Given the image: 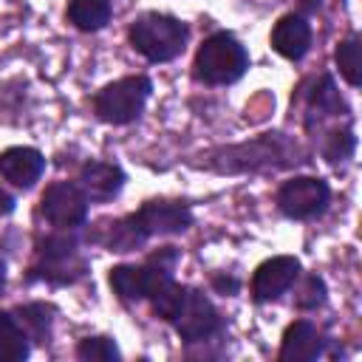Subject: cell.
<instances>
[{
    "label": "cell",
    "instance_id": "obj_2",
    "mask_svg": "<svg viewBox=\"0 0 362 362\" xmlns=\"http://www.w3.org/2000/svg\"><path fill=\"white\" fill-rule=\"evenodd\" d=\"M181 260V252L175 246H164L153 252L144 263H119L107 272L110 291L122 303H141L156 297L164 286L175 280V263Z\"/></svg>",
    "mask_w": 362,
    "mask_h": 362
},
{
    "label": "cell",
    "instance_id": "obj_1",
    "mask_svg": "<svg viewBox=\"0 0 362 362\" xmlns=\"http://www.w3.org/2000/svg\"><path fill=\"white\" fill-rule=\"evenodd\" d=\"M192 209L184 201H170V198H156L144 201L136 212H127L113 221H102L88 240L102 243L110 252H133L144 246L150 238L161 235H181L192 226Z\"/></svg>",
    "mask_w": 362,
    "mask_h": 362
},
{
    "label": "cell",
    "instance_id": "obj_3",
    "mask_svg": "<svg viewBox=\"0 0 362 362\" xmlns=\"http://www.w3.org/2000/svg\"><path fill=\"white\" fill-rule=\"evenodd\" d=\"M127 40L133 51L141 54L147 62H173L184 54L189 42V25L175 14L144 11L130 23Z\"/></svg>",
    "mask_w": 362,
    "mask_h": 362
},
{
    "label": "cell",
    "instance_id": "obj_4",
    "mask_svg": "<svg viewBox=\"0 0 362 362\" xmlns=\"http://www.w3.org/2000/svg\"><path fill=\"white\" fill-rule=\"evenodd\" d=\"M249 71V51L232 31L209 34L192 59V76L201 85H232Z\"/></svg>",
    "mask_w": 362,
    "mask_h": 362
},
{
    "label": "cell",
    "instance_id": "obj_19",
    "mask_svg": "<svg viewBox=\"0 0 362 362\" xmlns=\"http://www.w3.org/2000/svg\"><path fill=\"white\" fill-rule=\"evenodd\" d=\"M17 322L23 325V331L28 334L31 342L45 345L51 339V328H54V305L48 303H25L14 308Z\"/></svg>",
    "mask_w": 362,
    "mask_h": 362
},
{
    "label": "cell",
    "instance_id": "obj_24",
    "mask_svg": "<svg viewBox=\"0 0 362 362\" xmlns=\"http://www.w3.org/2000/svg\"><path fill=\"white\" fill-rule=\"evenodd\" d=\"M212 286L221 291V294H238V288H240V280L238 277H223V274H215L212 277Z\"/></svg>",
    "mask_w": 362,
    "mask_h": 362
},
{
    "label": "cell",
    "instance_id": "obj_22",
    "mask_svg": "<svg viewBox=\"0 0 362 362\" xmlns=\"http://www.w3.org/2000/svg\"><path fill=\"white\" fill-rule=\"evenodd\" d=\"M320 150H322V156H325L328 164H339V161L351 158L354 150H356V136H354L351 124H345V127H331V130L325 133V141H322Z\"/></svg>",
    "mask_w": 362,
    "mask_h": 362
},
{
    "label": "cell",
    "instance_id": "obj_11",
    "mask_svg": "<svg viewBox=\"0 0 362 362\" xmlns=\"http://www.w3.org/2000/svg\"><path fill=\"white\" fill-rule=\"evenodd\" d=\"M300 274H303V263L294 255H274L255 269L249 294L255 303H274L294 288Z\"/></svg>",
    "mask_w": 362,
    "mask_h": 362
},
{
    "label": "cell",
    "instance_id": "obj_8",
    "mask_svg": "<svg viewBox=\"0 0 362 362\" xmlns=\"http://www.w3.org/2000/svg\"><path fill=\"white\" fill-rule=\"evenodd\" d=\"M167 322L189 345L192 342H206V339H212L223 331V317L218 314L212 300L204 291L192 288V286L184 288V297H181V303L175 305V311Z\"/></svg>",
    "mask_w": 362,
    "mask_h": 362
},
{
    "label": "cell",
    "instance_id": "obj_6",
    "mask_svg": "<svg viewBox=\"0 0 362 362\" xmlns=\"http://www.w3.org/2000/svg\"><path fill=\"white\" fill-rule=\"evenodd\" d=\"M31 280H42L51 286H71L85 277L88 260L71 235H48L37 240L34 263L28 269Z\"/></svg>",
    "mask_w": 362,
    "mask_h": 362
},
{
    "label": "cell",
    "instance_id": "obj_21",
    "mask_svg": "<svg viewBox=\"0 0 362 362\" xmlns=\"http://www.w3.org/2000/svg\"><path fill=\"white\" fill-rule=\"evenodd\" d=\"M74 354H76V359H82V362H119V359H122L119 345L113 342V337H105V334L79 339Z\"/></svg>",
    "mask_w": 362,
    "mask_h": 362
},
{
    "label": "cell",
    "instance_id": "obj_9",
    "mask_svg": "<svg viewBox=\"0 0 362 362\" xmlns=\"http://www.w3.org/2000/svg\"><path fill=\"white\" fill-rule=\"evenodd\" d=\"M274 204L288 221H314L328 209L331 187L317 175H294L280 184Z\"/></svg>",
    "mask_w": 362,
    "mask_h": 362
},
{
    "label": "cell",
    "instance_id": "obj_13",
    "mask_svg": "<svg viewBox=\"0 0 362 362\" xmlns=\"http://www.w3.org/2000/svg\"><path fill=\"white\" fill-rule=\"evenodd\" d=\"M124 181H127V175L116 161H96V158L85 161L76 175V184L93 204H110L122 192Z\"/></svg>",
    "mask_w": 362,
    "mask_h": 362
},
{
    "label": "cell",
    "instance_id": "obj_17",
    "mask_svg": "<svg viewBox=\"0 0 362 362\" xmlns=\"http://www.w3.org/2000/svg\"><path fill=\"white\" fill-rule=\"evenodd\" d=\"M65 17H68V23H71L76 31L93 34V31H102V28L110 23V17H113V3H110V0H68Z\"/></svg>",
    "mask_w": 362,
    "mask_h": 362
},
{
    "label": "cell",
    "instance_id": "obj_18",
    "mask_svg": "<svg viewBox=\"0 0 362 362\" xmlns=\"http://www.w3.org/2000/svg\"><path fill=\"white\" fill-rule=\"evenodd\" d=\"M31 354V339L14 311H0V362H23Z\"/></svg>",
    "mask_w": 362,
    "mask_h": 362
},
{
    "label": "cell",
    "instance_id": "obj_14",
    "mask_svg": "<svg viewBox=\"0 0 362 362\" xmlns=\"http://www.w3.org/2000/svg\"><path fill=\"white\" fill-rule=\"evenodd\" d=\"M42 173H45V156L37 147L17 144L0 153V175L17 189H31L42 178Z\"/></svg>",
    "mask_w": 362,
    "mask_h": 362
},
{
    "label": "cell",
    "instance_id": "obj_16",
    "mask_svg": "<svg viewBox=\"0 0 362 362\" xmlns=\"http://www.w3.org/2000/svg\"><path fill=\"white\" fill-rule=\"evenodd\" d=\"M305 105H308V116H317V119H328V116L348 119V113H351V107L342 99V93L337 90L331 74H320L311 82V88L305 90Z\"/></svg>",
    "mask_w": 362,
    "mask_h": 362
},
{
    "label": "cell",
    "instance_id": "obj_12",
    "mask_svg": "<svg viewBox=\"0 0 362 362\" xmlns=\"http://www.w3.org/2000/svg\"><path fill=\"white\" fill-rule=\"evenodd\" d=\"M328 339L311 320H294L286 325L280 339V362H314L325 354Z\"/></svg>",
    "mask_w": 362,
    "mask_h": 362
},
{
    "label": "cell",
    "instance_id": "obj_20",
    "mask_svg": "<svg viewBox=\"0 0 362 362\" xmlns=\"http://www.w3.org/2000/svg\"><path fill=\"white\" fill-rule=\"evenodd\" d=\"M334 62L339 68V76L351 88H359L362 85V48H359V37L356 34H351V37H345V40L337 42Z\"/></svg>",
    "mask_w": 362,
    "mask_h": 362
},
{
    "label": "cell",
    "instance_id": "obj_15",
    "mask_svg": "<svg viewBox=\"0 0 362 362\" xmlns=\"http://www.w3.org/2000/svg\"><path fill=\"white\" fill-rule=\"evenodd\" d=\"M272 48L291 62H300L311 48V23L300 11L283 14L272 28Z\"/></svg>",
    "mask_w": 362,
    "mask_h": 362
},
{
    "label": "cell",
    "instance_id": "obj_23",
    "mask_svg": "<svg viewBox=\"0 0 362 362\" xmlns=\"http://www.w3.org/2000/svg\"><path fill=\"white\" fill-rule=\"evenodd\" d=\"M325 294H328L325 280L320 274H305L297 294H294V305L303 308V311H314V308L325 305Z\"/></svg>",
    "mask_w": 362,
    "mask_h": 362
},
{
    "label": "cell",
    "instance_id": "obj_26",
    "mask_svg": "<svg viewBox=\"0 0 362 362\" xmlns=\"http://www.w3.org/2000/svg\"><path fill=\"white\" fill-rule=\"evenodd\" d=\"M322 3L325 0H297V8H300L303 17H308V14H317L322 8Z\"/></svg>",
    "mask_w": 362,
    "mask_h": 362
},
{
    "label": "cell",
    "instance_id": "obj_27",
    "mask_svg": "<svg viewBox=\"0 0 362 362\" xmlns=\"http://www.w3.org/2000/svg\"><path fill=\"white\" fill-rule=\"evenodd\" d=\"M6 288V260L0 257V291Z\"/></svg>",
    "mask_w": 362,
    "mask_h": 362
},
{
    "label": "cell",
    "instance_id": "obj_7",
    "mask_svg": "<svg viewBox=\"0 0 362 362\" xmlns=\"http://www.w3.org/2000/svg\"><path fill=\"white\" fill-rule=\"evenodd\" d=\"M153 93V82L150 76L144 74H130V76H122V79H113L107 85H102L90 105H93V113L99 122L105 124H130L136 122L141 113H144V105Z\"/></svg>",
    "mask_w": 362,
    "mask_h": 362
},
{
    "label": "cell",
    "instance_id": "obj_10",
    "mask_svg": "<svg viewBox=\"0 0 362 362\" xmlns=\"http://www.w3.org/2000/svg\"><path fill=\"white\" fill-rule=\"evenodd\" d=\"M88 204L76 181H54L40 198V215L57 229H79L88 221Z\"/></svg>",
    "mask_w": 362,
    "mask_h": 362
},
{
    "label": "cell",
    "instance_id": "obj_25",
    "mask_svg": "<svg viewBox=\"0 0 362 362\" xmlns=\"http://www.w3.org/2000/svg\"><path fill=\"white\" fill-rule=\"evenodd\" d=\"M14 209H17V201H14V195H11V192H6V189L0 187V218L11 215Z\"/></svg>",
    "mask_w": 362,
    "mask_h": 362
},
{
    "label": "cell",
    "instance_id": "obj_5",
    "mask_svg": "<svg viewBox=\"0 0 362 362\" xmlns=\"http://www.w3.org/2000/svg\"><path fill=\"white\" fill-rule=\"evenodd\" d=\"M297 158V144H291L283 133H263L246 144L238 147H226L212 153L209 167L221 170V173H243V170H277V167H288Z\"/></svg>",
    "mask_w": 362,
    "mask_h": 362
}]
</instances>
